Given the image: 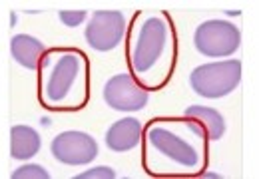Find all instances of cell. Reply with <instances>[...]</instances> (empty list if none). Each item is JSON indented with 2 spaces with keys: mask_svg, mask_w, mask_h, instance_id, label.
<instances>
[{
  "mask_svg": "<svg viewBox=\"0 0 259 179\" xmlns=\"http://www.w3.org/2000/svg\"><path fill=\"white\" fill-rule=\"evenodd\" d=\"M243 74V66L239 60H220L201 64L192 70L190 74V86L197 96L218 100L231 94L239 86Z\"/></svg>",
  "mask_w": 259,
  "mask_h": 179,
  "instance_id": "6da1fadb",
  "label": "cell"
},
{
  "mask_svg": "<svg viewBox=\"0 0 259 179\" xmlns=\"http://www.w3.org/2000/svg\"><path fill=\"white\" fill-rule=\"evenodd\" d=\"M241 32L227 20H205L194 34L195 50L205 58H229L239 50Z\"/></svg>",
  "mask_w": 259,
  "mask_h": 179,
  "instance_id": "7a4b0ae2",
  "label": "cell"
},
{
  "mask_svg": "<svg viewBox=\"0 0 259 179\" xmlns=\"http://www.w3.org/2000/svg\"><path fill=\"white\" fill-rule=\"evenodd\" d=\"M167 42V26L160 18H146V22L140 28V36L132 54V70L136 76H144L150 72L158 60L162 58Z\"/></svg>",
  "mask_w": 259,
  "mask_h": 179,
  "instance_id": "3957f363",
  "label": "cell"
},
{
  "mask_svg": "<svg viewBox=\"0 0 259 179\" xmlns=\"http://www.w3.org/2000/svg\"><path fill=\"white\" fill-rule=\"evenodd\" d=\"M126 34V16L120 10H96L86 26V42L96 52H110L122 44Z\"/></svg>",
  "mask_w": 259,
  "mask_h": 179,
  "instance_id": "277c9868",
  "label": "cell"
},
{
  "mask_svg": "<svg viewBox=\"0 0 259 179\" xmlns=\"http://www.w3.org/2000/svg\"><path fill=\"white\" fill-rule=\"evenodd\" d=\"M50 151H52L54 159H58L60 163L78 167V165H88L96 159L98 144L86 131L68 129V131L58 133L52 140Z\"/></svg>",
  "mask_w": 259,
  "mask_h": 179,
  "instance_id": "5b68a950",
  "label": "cell"
},
{
  "mask_svg": "<svg viewBox=\"0 0 259 179\" xmlns=\"http://www.w3.org/2000/svg\"><path fill=\"white\" fill-rule=\"evenodd\" d=\"M148 89L130 74H116L104 86V102L118 112H140L150 100Z\"/></svg>",
  "mask_w": 259,
  "mask_h": 179,
  "instance_id": "8992f818",
  "label": "cell"
},
{
  "mask_svg": "<svg viewBox=\"0 0 259 179\" xmlns=\"http://www.w3.org/2000/svg\"><path fill=\"white\" fill-rule=\"evenodd\" d=\"M148 136V144L154 149H158L165 157H169L171 161H176L178 165H184L188 169H194L199 161V155L195 151L194 146H190L188 142H184L182 138H178L176 133L167 131L165 127L158 125H150L146 129Z\"/></svg>",
  "mask_w": 259,
  "mask_h": 179,
  "instance_id": "52a82bcc",
  "label": "cell"
},
{
  "mask_svg": "<svg viewBox=\"0 0 259 179\" xmlns=\"http://www.w3.org/2000/svg\"><path fill=\"white\" fill-rule=\"evenodd\" d=\"M62 56L54 64L48 84H46V98L50 102H62L70 89L74 86L78 72H80V60L82 52L80 50H60Z\"/></svg>",
  "mask_w": 259,
  "mask_h": 179,
  "instance_id": "ba28073f",
  "label": "cell"
},
{
  "mask_svg": "<svg viewBox=\"0 0 259 179\" xmlns=\"http://www.w3.org/2000/svg\"><path fill=\"white\" fill-rule=\"evenodd\" d=\"M142 123L136 118H122L114 121L108 131H106V146L116 151V153H124L130 149L138 148V144L142 142Z\"/></svg>",
  "mask_w": 259,
  "mask_h": 179,
  "instance_id": "9c48e42d",
  "label": "cell"
},
{
  "mask_svg": "<svg viewBox=\"0 0 259 179\" xmlns=\"http://www.w3.org/2000/svg\"><path fill=\"white\" fill-rule=\"evenodd\" d=\"M10 54L16 64H20L26 70H40L44 56H46V48L44 44L34 38L30 34H16L10 40Z\"/></svg>",
  "mask_w": 259,
  "mask_h": 179,
  "instance_id": "30bf717a",
  "label": "cell"
},
{
  "mask_svg": "<svg viewBox=\"0 0 259 179\" xmlns=\"http://www.w3.org/2000/svg\"><path fill=\"white\" fill-rule=\"evenodd\" d=\"M184 116L194 119L195 125L203 133V142L205 144L209 140L211 142L222 140L224 133H226V119H224V116L218 110H213V108H207V106H190V108H186Z\"/></svg>",
  "mask_w": 259,
  "mask_h": 179,
  "instance_id": "8fae6325",
  "label": "cell"
},
{
  "mask_svg": "<svg viewBox=\"0 0 259 179\" xmlns=\"http://www.w3.org/2000/svg\"><path fill=\"white\" fill-rule=\"evenodd\" d=\"M40 133L30 125H12L10 127V155L14 159H30L40 151Z\"/></svg>",
  "mask_w": 259,
  "mask_h": 179,
  "instance_id": "7c38bea8",
  "label": "cell"
},
{
  "mask_svg": "<svg viewBox=\"0 0 259 179\" xmlns=\"http://www.w3.org/2000/svg\"><path fill=\"white\" fill-rule=\"evenodd\" d=\"M48 177H50V173L42 165H36V163L22 165L16 171H12V179H48Z\"/></svg>",
  "mask_w": 259,
  "mask_h": 179,
  "instance_id": "4fadbf2b",
  "label": "cell"
},
{
  "mask_svg": "<svg viewBox=\"0 0 259 179\" xmlns=\"http://www.w3.org/2000/svg\"><path fill=\"white\" fill-rule=\"evenodd\" d=\"M88 12L86 10H60L58 18L62 20V24H66L68 28H76L86 20Z\"/></svg>",
  "mask_w": 259,
  "mask_h": 179,
  "instance_id": "5bb4252c",
  "label": "cell"
},
{
  "mask_svg": "<svg viewBox=\"0 0 259 179\" xmlns=\"http://www.w3.org/2000/svg\"><path fill=\"white\" fill-rule=\"evenodd\" d=\"M76 179H116V171L112 167L100 165V167H92V169L76 175Z\"/></svg>",
  "mask_w": 259,
  "mask_h": 179,
  "instance_id": "9a60e30c",
  "label": "cell"
}]
</instances>
